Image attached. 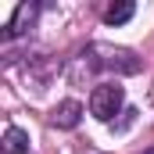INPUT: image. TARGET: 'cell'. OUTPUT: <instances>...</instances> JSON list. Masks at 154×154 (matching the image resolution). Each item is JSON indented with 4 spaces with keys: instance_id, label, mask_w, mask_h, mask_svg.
Wrapping results in <instances>:
<instances>
[{
    "instance_id": "obj_5",
    "label": "cell",
    "mask_w": 154,
    "mask_h": 154,
    "mask_svg": "<svg viewBox=\"0 0 154 154\" xmlns=\"http://www.w3.org/2000/svg\"><path fill=\"white\" fill-rule=\"evenodd\" d=\"M4 154H29V133L18 129V125H11L4 133Z\"/></svg>"
},
{
    "instance_id": "obj_2",
    "label": "cell",
    "mask_w": 154,
    "mask_h": 154,
    "mask_svg": "<svg viewBox=\"0 0 154 154\" xmlns=\"http://www.w3.org/2000/svg\"><path fill=\"white\" fill-rule=\"evenodd\" d=\"M125 104V90L118 82H100L93 93H90V115L97 122H115V115Z\"/></svg>"
},
{
    "instance_id": "obj_3",
    "label": "cell",
    "mask_w": 154,
    "mask_h": 154,
    "mask_svg": "<svg viewBox=\"0 0 154 154\" xmlns=\"http://www.w3.org/2000/svg\"><path fill=\"white\" fill-rule=\"evenodd\" d=\"M79 118H82V104H79V100H61V104L54 108V115H50V125H57V129H75Z\"/></svg>"
},
{
    "instance_id": "obj_7",
    "label": "cell",
    "mask_w": 154,
    "mask_h": 154,
    "mask_svg": "<svg viewBox=\"0 0 154 154\" xmlns=\"http://www.w3.org/2000/svg\"><path fill=\"white\" fill-rule=\"evenodd\" d=\"M147 154H154V151H147Z\"/></svg>"
},
{
    "instance_id": "obj_1",
    "label": "cell",
    "mask_w": 154,
    "mask_h": 154,
    "mask_svg": "<svg viewBox=\"0 0 154 154\" xmlns=\"http://www.w3.org/2000/svg\"><path fill=\"white\" fill-rule=\"evenodd\" d=\"M82 61H86V72H122V75L140 72V61L129 50L108 47V43H93L90 50H82Z\"/></svg>"
},
{
    "instance_id": "obj_4",
    "label": "cell",
    "mask_w": 154,
    "mask_h": 154,
    "mask_svg": "<svg viewBox=\"0 0 154 154\" xmlns=\"http://www.w3.org/2000/svg\"><path fill=\"white\" fill-rule=\"evenodd\" d=\"M36 4H22L18 11H14V18H11V25H7V32H4V39H11V36H18V32H25V25H32L36 22Z\"/></svg>"
},
{
    "instance_id": "obj_6",
    "label": "cell",
    "mask_w": 154,
    "mask_h": 154,
    "mask_svg": "<svg viewBox=\"0 0 154 154\" xmlns=\"http://www.w3.org/2000/svg\"><path fill=\"white\" fill-rule=\"evenodd\" d=\"M133 11H136L133 4H111V7L104 11V22H108V25H125V22L133 18Z\"/></svg>"
}]
</instances>
